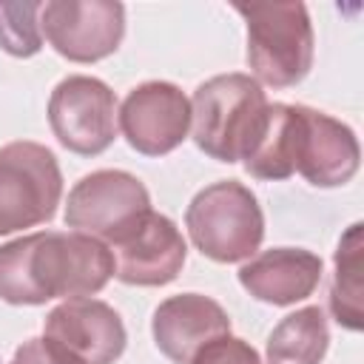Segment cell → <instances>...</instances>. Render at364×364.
<instances>
[{"label":"cell","instance_id":"obj_1","mask_svg":"<svg viewBox=\"0 0 364 364\" xmlns=\"http://www.w3.org/2000/svg\"><path fill=\"white\" fill-rule=\"evenodd\" d=\"M114 276L105 242L77 230H40L0 245V299L6 304H46L100 293Z\"/></svg>","mask_w":364,"mask_h":364},{"label":"cell","instance_id":"obj_2","mask_svg":"<svg viewBox=\"0 0 364 364\" xmlns=\"http://www.w3.org/2000/svg\"><path fill=\"white\" fill-rule=\"evenodd\" d=\"M267 97L250 74H216L205 80L191 100L193 142L210 159L242 162L250 151L264 114Z\"/></svg>","mask_w":364,"mask_h":364},{"label":"cell","instance_id":"obj_3","mask_svg":"<svg viewBox=\"0 0 364 364\" xmlns=\"http://www.w3.org/2000/svg\"><path fill=\"white\" fill-rule=\"evenodd\" d=\"M247 26V65L256 82L290 88L313 68L316 34L304 3H236Z\"/></svg>","mask_w":364,"mask_h":364},{"label":"cell","instance_id":"obj_4","mask_svg":"<svg viewBox=\"0 0 364 364\" xmlns=\"http://www.w3.org/2000/svg\"><path fill=\"white\" fill-rule=\"evenodd\" d=\"M185 228L202 256L219 264H233L256 256L264 239V213L247 185L222 179L191 199Z\"/></svg>","mask_w":364,"mask_h":364},{"label":"cell","instance_id":"obj_5","mask_svg":"<svg viewBox=\"0 0 364 364\" xmlns=\"http://www.w3.org/2000/svg\"><path fill=\"white\" fill-rule=\"evenodd\" d=\"M63 196L57 156L31 139L0 148V236L54 219Z\"/></svg>","mask_w":364,"mask_h":364},{"label":"cell","instance_id":"obj_6","mask_svg":"<svg viewBox=\"0 0 364 364\" xmlns=\"http://www.w3.org/2000/svg\"><path fill=\"white\" fill-rule=\"evenodd\" d=\"M48 125L71 154L97 156L117 136V97L97 77L68 74L48 97Z\"/></svg>","mask_w":364,"mask_h":364},{"label":"cell","instance_id":"obj_7","mask_svg":"<svg viewBox=\"0 0 364 364\" xmlns=\"http://www.w3.org/2000/svg\"><path fill=\"white\" fill-rule=\"evenodd\" d=\"M145 210H151L148 188L128 171L102 168L85 173L68 191L63 219L71 230L94 236L108 245Z\"/></svg>","mask_w":364,"mask_h":364},{"label":"cell","instance_id":"obj_8","mask_svg":"<svg viewBox=\"0 0 364 364\" xmlns=\"http://www.w3.org/2000/svg\"><path fill=\"white\" fill-rule=\"evenodd\" d=\"M51 48L71 63L111 57L125 37V6L114 0H51L40 11Z\"/></svg>","mask_w":364,"mask_h":364},{"label":"cell","instance_id":"obj_9","mask_svg":"<svg viewBox=\"0 0 364 364\" xmlns=\"http://www.w3.org/2000/svg\"><path fill=\"white\" fill-rule=\"evenodd\" d=\"M108 250L114 256V276L134 287L171 284L188 259V245L179 228L156 210L136 216L108 242Z\"/></svg>","mask_w":364,"mask_h":364},{"label":"cell","instance_id":"obj_10","mask_svg":"<svg viewBox=\"0 0 364 364\" xmlns=\"http://www.w3.org/2000/svg\"><path fill=\"white\" fill-rule=\"evenodd\" d=\"M43 338L68 364H114L125 353L128 333L111 304L82 296L48 310Z\"/></svg>","mask_w":364,"mask_h":364},{"label":"cell","instance_id":"obj_11","mask_svg":"<svg viewBox=\"0 0 364 364\" xmlns=\"http://www.w3.org/2000/svg\"><path fill=\"white\" fill-rule=\"evenodd\" d=\"M117 125L134 151L165 156L176 151L191 131V100L173 82L148 80L128 91L117 111Z\"/></svg>","mask_w":364,"mask_h":364},{"label":"cell","instance_id":"obj_12","mask_svg":"<svg viewBox=\"0 0 364 364\" xmlns=\"http://www.w3.org/2000/svg\"><path fill=\"white\" fill-rule=\"evenodd\" d=\"M358 162L361 148L350 125L324 111L296 105V173L313 188H338L358 173Z\"/></svg>","mask_w":364,"mask_h":364},{"label":"cell","instance_id":"obj_13","mask_svg":"<svg viewBox=\"0 0 364 364\" xmlns=\"http://www.w3.org/2000/svg\"><path fill=\"white\" fill-rule=\"evenodd\" d=\"M156 350L173 364H191V358L213 338L230 333V318L219 301L202 293H179L165 299L151 318Z\"/></svg>","mask_w":364,"mask_h":364},{"label":"cell","instance_id":"obj_14","mask_svg":"<svg viewBox=\"0 0 364 364\" xmlns=\"http://www.w3.org/2000/svg\"><path fill=\"white\" fill-rule=\"evenodd\" d=\"M321 256L304 247H273L239 267V284L259 301L287 307L313 296L321 282Z\"/></svg>","mask_w":364,"mask_h":364},{"label":"cell","instance_id":"obj_15","mask_svg":"<svg viewBox=\"0 0 364 364\" xmlns=\"http://www.w3.org/2000/svg\"><path fill=\"white\" fill-rule=\"evenodd\" d=\"M293 145H296V105L270 102L264 122L242 159V168L253 179L279 182L296 173L293 165Z\"/></svg>","mask_w":364,"mask_h":364},{"label":"cell","instance_id":"obj_16","mask_svg":"<svg viewBox=\"0 0 364 364\" xmlns=\"http://www.w3.org/2000/svg\"><path fill=\"white\" fill-rule=\"evenodd\" d=\"M330 347V327L318 304L284 316L267 336L264 364H321Z\"/></svg>","mask_w":364,"mask_h":364},{"label":"cell","instance_id":"obj_17","mask_svg":"<svg viewBox=\"0 0 364 364\" xmlns=\"http://www.w3.org/2000/svg\"><path fill=\"white\" fill-rule=\"evenodd\" d=\"M361 222L350 225L333 256V282H330V313L338 327L358 333L364 327L361 313Z\"/></svg>","mask_w":364,"mask_h":364},{"label":"cell","instance_id":"obj_18","mask_svg":"<svg viewBox=\"0 0 364 364\" xmlns=\"http://www.w3.org/2000/svg\"><path fill=\"white\" fill-rule=\"evenodd\" d=\"M43 3H0V48L11 57H34L43 48Z\"/></svg>","mask_w":364,"mask_h":364},{"label":"cell","instance_id":"obj_19","mask_svg":"<svg viewBox=\"0 0 364 364\" xmlns=\"http://www.w3.org/2000/svg\"><path fill=\"white\" fill-rule=\"evenodd\" d=\"M191 364H264L262 355L245 341V338H236V336H219L213 341H208L193 358Z\"/></svg>","mask_w":364,"mask_h":364},{"label":"cell","instance_id":"obj_20","mask_svg":"<svg viewBox=\"0 0 364 364\" xmlns=\"http://www.w3.org/2000/svg\"><path fill=\"white\" fill-rule=\"evenodd\" d=\"M6 364H68V361H65V358H63V355H60V353L40 336V338H28V341H23Z\"/></svg>","mask_w":364,"mask_h":364}]
</instances>
